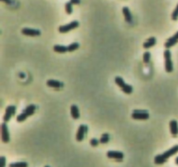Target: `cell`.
Segmentation results:
<instances>
[{"instance_id":"6da1fadb","label":"cell","mask_w":178,"mask_h":167,"mask_svg":"<svg viewBox=\"0 0 178 167\" xmlns=\"http://www.w3.org/2000/svg\"><path fill=\"white\" fill-rule=\"evenodd\" d=\"M178 152V145H174L173 147H171L170 150H168L165 152H163V154L156 155L154 159V163L156 164H163L167 161L170 157L174 156L175 153Z\"/></svg>"},{"instance_id":"7a4b0ae2","label":"cell","mask_w":178,"mask_h":167,"mask_svg":"<svg viewBox=\"0 0 178 167\" xmlns=\"http://www.w3.org/2000/svg\"><path fill=\"white\" fill-rule=\"evenodd\" d=\"M115 82L116 84L122 90V92L124 93L130 94V93H132V92H133V87L130 86V85L126 84V83L124 82V80L122 79V78H121V77H116Z\"/></svg>"},{"instance_id":"3957f363","label":"cell","mask_w":178,"mask_h":167,"mask_svg":"<svg viewBox=\"0 0 178 167\" xmlns=\"http://www.w3.org/2000/svg\"><path fill=\"white\" fill-rule=\"evenodd\" d=\"M164 59H165V71L167 72H172L173 71V63L171 59V52L169 49H166L163 53Z\"/></svg>"},{"instance_id":"277c9868","label":"cell","mask_w":178,"mask_h":167,"mask_svg":"<svg viewBox=\"0 0 178 167\" xmlns=\"http://www.w3.org/2000/svg\"><path fill=\"white\" fill-rule=\"evenodd\" d=\"M131 118L136 120H147L149 118V114L147 111L135 110L131 114Z\"/></svg>"},{"instance_id":"5b68a950","label":"cell","mask_w":178,"mask_h":167,"mask_svg":"<svg viewBox=\"0 0 178 167\" xmlns=\"http://www.w3.org/2000/svg\"><path fill=\"white\" fill-rule=\"evenodd\" d=\"M78 25H79V22L77 20H74V21H72L70 24H67L65 25H61L58 28V31H59L60 33H67L70 31L78 28Z\"/></svg>"},{"instance_id":"8992f818","label":"cell","mask_w":178,"mask_h":167,"mask_svg":"<svg viewBox=\"0 0 178 167\" xmlns=\"http://www.w3.org/2000/svg\"><path fill=\"white\" fill-rule=\"evenodd\" d=\"M1 137H2V141L4 143L10 142V132L7 125L4 122L1 124Z\"/></svg>"},{"instance_id":"52a82bcc","label":"cell","mask_w":178,"mask_h":167,"mask_svg":"<svg viewBox=\"0 0 178 167\" xmlns=\"http://www.w3.org/2000/svg\"><path fill=\"white\" fill-rule=\"evenodd\" d=\"M88 131V126L84 125H81L80 126L78 127V131H77V135H76V138L78 142H81L84 140V138L85 137V135L87 134Z\"/></svg>"},{"instance_id":"ba28073f","label":"cell","mask_w":178,"mask_h":167,"mask_svg":"<svg viewBox=\"0 0 178 167\" xmlns=\"http://www.w3.org/2000/svg\"><path fill=\"white\" fill-rule=\"evenodd\" d=\"M16 113V106L15 105H9L5 110V114L4 116V122L6 123L10 121V119Z\"/></svg>"},{"instance_id":"9c48e42d","label":"cell","mask_w":178,"mask_h":167,"mask_svg":"<svg viewBox=\"0 0 178 167\" xmlns=\"http://www.w3.org/2000/svg\"><path fill=\"white\" fill-rule=\"evenodd\" d=\"M107 157L109 159H113L117 160V161H122L124 158V155L122 152H117V151H109L107 152Z\"/></svg>"},{"instance_id":"30bf717a","label":"cell","mask_w":178,"mask_h":167,"mask_svg":"<svg viewBox=\"0 0 178 167\" xmlns=\"http://www.w3.org/2000/svg\"><path fill=\"white\" fill-rule=\"evenodd\" d=\"M24 35L25 36H29V37H37V36H40L41 31L37 29H32V28H24L21 31Z\"/></svg>"},{"instance_id":"8fae6325","label":"cell","mask_w":178,"mask_h":167,"mask_svg":"<svg viewBox=\"0 0 178 167\" xmlns=\"http://www.w3.org/2000/svg\"><path fill=\"white\" fill-rule=\"evenodd\" d=\"M177 42H178V31L175 34V35H173L172 37H170V38H168L167 41H166L165 44H164V46H165V48L166 49H170L171 48L172 46H174Z\"/></svg>"},{"instance_id":"7c38bea8","label":"cell","mask_w":178,"mask_h":167,"mask_svg":"<svg viewBox=\"0 0 178 167\" xmlns=\"http://www.w3.org/2000/svg\"><path fill=\"white\" fill-rule=\"evenodd\" d=\"M46 85L49 87H52V88H57V89H59L63 87V84L62 82L57 81V80H54V79H50L47 80L46 82Z\"/></svg>"},{"instance_id":"4fadbf2b","label":"cell","mask_w":178,"mask_h":167,"mask_svg":"<svg viewBox=\"0 0 178 167\" xmlns=\"http://www.w3.org/2000/svg\"><path fill=\"white\" fill-rule=\"evenodd\" d=\"M170 132L173 137H176L178 135V123L176 120H171L170 122Z\"/></svg>"},{"instance_id":"5bb4252c","label":"cell","mask_w":178,"mask_h":167,"mask_svg":"<svg viewBox=\"0 0 178 167\" xmlns=\"http://www.w3.org/2000/svg\"><path fill=\"white\" fill-rule=\"evenodd\" d=\"M156 38L155 37H148L147 40L145 41L144 43H143V48L144 49H149L153 47L154 45H156Z\"/></svg>"},{"instance_id":"9a60e30c","label":"cell","mask_w":178,"mask_h":167,"mask_svg":"<svg viewBox=\"0 0 178 167\" xmlns=\"http://www.w3.org/2000/svg\"><path fill=\"white\" fill-rule=\"evenodd\" d=\"M71 115L74 119H78L80 118L79 109L76 104H72L71 106Z\"/></svg>"},{"instance_id":"2e32d148","label":"cell","mask_w":178,"mask_h":167,"mask_svg":"<svg viewBox=\"0 0 178 167\" xmlns=\"http://www.w3.org/2000/svg\"><path fill=\"white\" fill-rule=\"evenodd\" d=\"M122 14L124 16L125 21H127L128 23H131V21H132V14H131L129 8L126 7V6L122 8Z\"/></svg>"},{"instance_id":"e0dca14e","label":"cell","mask_w":178,"mask_h":167,"mask_svg":"<svg viewBox=\"0 0 178 167\" xmlns=\"http://www.w3.org/2000/svg\"><path fill=\"white\" fill-rule=\"evenodd\" d=\"M53 50H54V52H57V53H65L66 52H68V46L57 45H54Z\"/></svg>"},{"instance_id":"ac0fdd59","label":"cell","mask_w":178,"mask_h":167,"mask_svg":"<svg viewBox=\"0 0 178 167\" xmlns=\"http://www.w3.org/2000/svg\"><path fill=\"white\" fill-rule=\"evenodd\" d=\"M35 111H36V106H35V104H30L29 106L26 107V109L24 111V112H25L26 114L30 117V116L33 115L34 113H35Z\"/></svg>"},{"instance_id":"d6986e66","label":"cell","mask_w":178,"mask_h":167,"mask_svg":"<svg viewBox=\"0 0 178 167\" xmlns=\"http://www.w3.org/2000/svg\"><path fill=\"white\" fill-rule=\"evenodd\" d=\"M110 139H111L110 134L104 133L101 136V138L99 139V141H100L101 144H107L108 142L110 141Z\"/></svg>"},{"instance_id":"ffe728a7","label":"cell","mask_w":178,"mask_h":167,"mask_svg":"<svg viewBox=\"0 0 178 167\" xmlns=\"http://www.w3.org/2000/svg\"><path fill=\"white\" fill-rule=\"evenodd\" d=\"M9 167H28V163H26V162H16V163H11L9 164Z\"/></svg>"},{"instance_id":"44dd1931","label":"cell","mask_w":178,"mask_h":167,"mask_svg":"<svg viewBox=\"0 0 178 167\" xmlns=\"http://www.w3.org/2000/svg\"><path fill=\"white\" fill-rule=\"evenodd\" d=\"M79 47V44H78V42H75V43H72L71 45L68 46V52H72L76 51L77 49H78Z\"/></svg>"},{"instance_id":"7402d4cb","label":"cell","mask_w":178,"mask_h":167,"mask_svg":"<svg viewBox=\"0 0 178 167\" xmlns=\"http://www.w3.org/2000/svg\"><path fill=\"white\" fill-rule=\"evenodd\" d=\"M29 116L26 114L25 112H23V113H21V114H19L18 117H17V121L18 122H24V120H26V119L28 118Z\"/></svg>"},{"instance_id":"603a6c76","label":"cell","mask_w":178,"mask_h":167,"mask_svg":"<svg viewBox=\"0 0 178 167\" xmlns=\"http://www.w3.org/2000/svg\"><path fill=\"white\" fill-rule=\"evenodd\" d=\"M151 58V54L149 52H145L143 53V62L145 64H148Z\"/></svg>"},{"instance_id":"cb8c5ba5","label":"cell","mask_w":178,"mask_h":167,"mask_svg":"<svg viewBox=\"0 0 178 167\" xmlns=\"http://www.w3.org/2000/svg\"><path fill=\"white\" fill-rule=\"evenodd\" d=\"M72 5L73 4H71V2H67L66 4H65V11H66V12L69 15H71V13H72V11H73Z\"/></svg>"},{"instance_id":"d4e9b609","label":"cell","mask_w":178,"mask_h":167,"mask_svg":"<svg viewBox=\"0 0 178 167\" xmlns=\"http://www.w3.org/2000/svg\"><path fill=\"white\" fill-rule=\"evenodd\" d=\"M171 18H172V19L175 20V21L178 19V4H177V5H176V7L175 8V10L173 11V12H172V16H171Z\"/></svg>"},{"instance_id":"484cf974","label":"cell","mask_w":178,"mask_h":167,"mask_svg":"<svg viewBox=\"0 0 178 167\" xmlns=\"http://www.w3.org/2000/svg\"><path fill=\"white\" fill-rule=\"evenodd\" d=\"M6 164V159L5 157L2 156L0 158V167H5Z\"/></svg>"},{"instance_id":"4316f807","label":"cell","mask_w":178,"mask_h":167,"mask_svg":"<svg viewBox=\"0 0 178 167\" xmlns=\"http://www.w3.org/2000/svg\"><path fill=\"white\" fill-rule=\"evenodd\" d=\"M99 143H100V141L97 140V138H92V139H90V145L94 146V147H95V146H97Z\"/></svg>"},{"instance_id":"83f0119b","label":"cell","mask_w":178,"mask_h":167,"mask_svg":"<svg viewBox=\"0 0 178 167\" xmlns=\"http://www.w3.org/2000/svg\"><path fill=\"white\" fill-rule=\"evenodd\" d=\"M70 2L72 4H79L81 3V0H70Z\"/></svg>"},{"instance_id":"f1b7e54d","label":"cell","mask_w":178,"mask_h":167,"mask_svg":"<svg viewBox=\"0 0 178 167\" xmlns=\"http://www.w3.org/2000/svg\"><path fill=\"white\" fill-rule=\"evenodd\" d=\"M1 1H3V2H5V3H7V4H11V0H1Z\"/></svg>"},{"instance_id":"f546056e","label":"cell","mask_w":178,"mask_h":167,"mask_svg":"<svg viewBox=\"0 0 178 167\" xmlns=\"http://www.w3.org/2000/svg\"><path fill=\"white\" fill-rule=\"evenodd\" d=\"M175 164H178V157L176 158V159H175Z\"/></svg>"},{"instance_id":"4dcf8cb0","label":"cell","mask_w":178,"mask_h":167,"mask_svg":"<svg viewBox=\"0 0 178 167\" xmlns=\"http://www.w3.org/2000/svg\"><path fill=\"white\" fill-rule=\"evenodd\" d=\"M45 167H51V166H49V165H46V166H45Z\"/></svg>"}]
</instances>
